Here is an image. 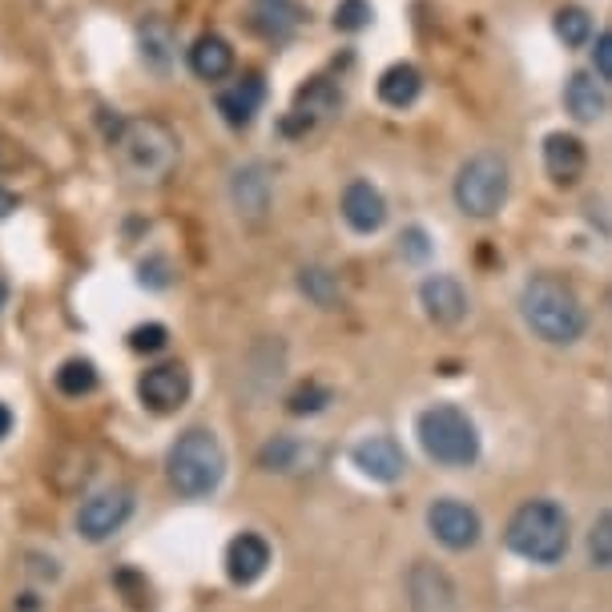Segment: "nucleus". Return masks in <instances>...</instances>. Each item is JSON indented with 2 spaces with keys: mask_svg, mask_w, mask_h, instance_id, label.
<instances>
[{
  "mask_svg": "<svg viewBox=\"0 0 612 612\" xmlns=\"http://www.w3.org/2000/svg\"><path fill=\"white\" fill-rule=\"evenodd\" d=\"M166 472L178 495L186 500H206L218 492V484L227 476V452L222 440L213 436L210 427H189L173 440L170 455H166Z\"/></svg>",
  "mask_w": 612,
  "mask_h": 612,
  "instance_id": "20e7f679",
  "label": "nucleus"
},
{
  "mask_svg": "<svg viewBox=\"0 0 612 612\" xmlns=\"http://www.w3.org/2000/svg\"><path fill=\"white\" fill-rule=\"evenodd\" d=\"M310 455L303 440H294V436H274L270 443H262V452H258V467L262 472H279V476H291L303 467V460Z\"/></svg>",
  "mask_w": 612,
  "mask_h": 612,
  "instance_id": "393cba45",
  "label": "nucleus"
},
{
  "mask_svg": "<svg viewBox=\"0 0 612 612\" xmlns=\"http://www.w3.org/2000/svg\"><path fill=\"white\" fill-rule=\"evenodd\" d=\"M371 16H375L371 0H339L334 4V28L339 33H359V28L371 25Z\"/></svg>",
  "mask_w": 612,
  "mask_h": 612,
  "instance_id": "7c9ffc66",
  "label": "nucleus"
},
{
  "mask_svg": "<svg viewBox=\"0 0 612 612\" xmlns=\"http://www.w3.org/2000/svg\"><path fill=\"white\" fill-rule=\"evenodd\" d=\"M270 198H274V189H270V173L250 161V166H238V170L230 173V206L238 210V218L246 222H262L270 210Z\"/></svg>",
  "mask_w": 612,
  "mask_h": 612,
  "instance_id": "ddd939ff",
  "label": "nucleus"
},
{
  "mask_svg": "<svg viewBox=\"0 0 612 612\" xmlns=\"http://www.w3.org/2000/svg\"><path fill=\"white\" fill-rule=\"evenodd\" d=\"M13 210H16V194H9V189H0V218H9Z\"/></svg>",
  "mask_w": 612,
  "mask_h": 612,
  "instance_id": "c9c22d12",
  "label": "nucleus"
},
{
  "mask_svg": "<svg viewBox=\"0 0 612 612\" xmlns=\"http://www.w3.org/2000/svg\"><path fill=\"white\" fill-rule=\"evenodd\" d=\"M588 564L592 568H612V507L597 512L592 524H588Z\"/></svg>",
  "mask_w": 612,
  "mask_h": 612,
  "instance_id": "cd10ccee",
  "label": "nucleus"
},
{
  "mask_svg": "<svg viewBox=\"0 0 612 612\" xmlns=\"http://www.w3.org/2000/svg\"><path fill=\"white\" fill-rule=\"evenodd\" d=\"M351 464L375 484H395L407 472V455H403L400 440H391V436H367L351 448Z\"/></svg>",
  "mask_w": 612,
  "mask_h": 612,
  "instance_id": "f8f14e48",
  "label": "nucleus"
},
{
  "mask_svg": "<svg viewBox=\"0 0 612 612\" xmlns=\"http://www.w3.org/2000/svg\"><path fill=\"white\" fill-rule=\"evenodd\" d=\"M339 106H343V97H339V89H334V81L310 77L303 89L294 94V109H291V118L282 121V130H286V134H310L315 125L334 118Z\"/></svg>",
  "mask_w": 612,
  "mask_h": 612,
  "instance_id": "9d476101",
  "label": "nucleus"
},
{
  "mask_svg": "<svg viewBox=\"0 0 612 612\" xmlns=\"http://www.w3.org/2000/svg\"><path fill=\"white\" fill-rule=\"evenodd\" d=\"M419 89H424V77H419V69L407 65V61L391 65L383 77H379V101L391 106V109L412 106L415 97H419Z\"/></svg>",
  "mask_w": 612,
  "mask_h": 612,
  "instance_id": "b1692460",
  "label": "nucleus"
},
{
  "mask_svg": "<svg viewBox=\"0 0 612 612\" xmlns=\"http://www.w3.org/2000/svg\"><path fill=\"white\" fill-rule=\"evenodd\" d=\"M9 431H13V412H9L4 403H0V440H4Z\"/></svg>",
  "mask_w": 612,
  "mask_h": 612,
  "instance_id": "e433bc0d",
  "label": "nucleus"
},
{
  "mask_svg": "<svg viewBox=\"0 0 612 612\" xmlns=\"http://www.w3.org/2000/svg\"><path fill=\"white\" fill-rule=\"evenodd\" d=\"M134 516V492L130 488H106V492L89 495L85 504L77 507V533L81 540L89 544H106L109 536L125 528V519Z\"/></svg>",
  "mask_w": 612,
  "mask_h": 612,
  "instance_id": "0eeeda50",
  "label": "nucleus"
},
{
  "mask_svg": "<svg viewBox=\"0 0 612 612\" xmlns=\"http://www.w3.org/2000/svg\"><path fill=\"white\" fill-rule=\"evenodd\" d=\"M419 303H424L427 319L440 322V327H455V322H464V315H467V294L452 274H431V279H424Z\"/></svg>",
  "mask_w": 612,
  "mask_h": 612,
  "instance_id": "4468645a",
  "label": "nucleus"
},
{
  "mask_svg": "<svg viewBox=\"0 0 612 612\" xmlns=\"http://www.w3.org/2000/svg\"><path fill=\"white\" fill-rule=\"evenodd\" d=\"M97 387V367L89 359H65L57 367V391L69 400H81Z\"/></svg>",
  "mask_w": 612,
  "mask_h": 612,
  "instance_id": "bb28decb",
  "label": "nucleus"
},
{
  "mask_svg": "<svg viewBox=\"0 0 612 612\" xmlns=\"http://www.w3.org/2000/svg\"><path fill=\"white\" fill-rule=\"evenodd\" d=\"M109 146L118 154V166L137 186H158L173 173L182 142L161 118H121L109 134Z\"/></svg>",
  "mask_w": 612,
  "mask_h": 612,
  "instance_id": "f257e3e1",
  "label": "nucleus"
},
{
  "mask_svg": "<svg viewBox=\"0 0 612 612\" xmlns=\"http://www.w3.org/2000/svg\"><path fill=\"white\" fill-rule=\"evenodd\" d=\"M254 28L270 40H286L294 28L303 25V9L294 0H254L250 4Z\"/></svg>",
  "mask_w": 612,
  "mask_h": 612,
  "instance_id": "4be33fe9",
  "label": "nucleus"
},
{
  "mask_svg": "<svg viewBox=\"0 0 612 612\" xmlns=\"http://www.w3.org/2000/svg\"><path fill=\"white\" fill-rule=\"evenodd\" d=\"M189 69H194V77L201 81H222L234 69V49H230L227 37H218V33H201L194 40V49H189Z\"/></svg>",
  "mask_w": 612,
  "mask_h": 612,
  "instance_id": "412c9836",
  "label": "nucleus"
},
{
  "mask_svg": "<svg viewBox=\"0 0 612 612\" xmlns=\"http://www.w3.org/2000/svg\"><path fill=\"white\" fill-rule=\"evenodd\" d=\"M262 97H267V85L258 73H246L242 81H234L230 89L218 94V113L227 121L230 130H246L254 121V113L262 109Z\"/></svg>",
  "mask_w": 612,
  "mask_h": 612,
  "instance_id": "f3484780",
  "label": "nucleus"
},
{
  "mask_svg": "<svg viewBox=\"0 0 612 612\" xmlns=\"http://www.w3.org/2000/svg\"><path fill=\"white\" fill-rule=\"evenodd\" d=\"M137 57H142L146 69H154V73H170V65L178 61V28L161 13H149L146 21L137 25Z\"/></svg>",
  "mask_w": 612,
  "mask_h": 612,
  "instance_id": "2eb2a0df",
  "label": "nucleus"
},
{
  "mask_svg": "<svg viewBox=\"0 0 612 612\" xmlns=\"http://www.w3.org/2000/svg\"><path fill=\"white\" fill-rule=\"evenodd\" d=\"M427 528L440 540L448 552H467V548L479 544L484 536V519L472 504L455 500V495H440L436 504L427 507Z\"/></svg>",
  "mask_w": 612,
  "mask_h": 612,
  "instance_id": "6e6552de",
  "label": "nucleus"
},
{
  "mask_svg": "<svg viewBox=\"0 0 612 612\" xmlns=\"http://www.w3.org/2000/svg\"><path fill=\"white\" fill-rule=\"evenodd\" d=\"M166 343H170V331L161 322H146V327L130 331V351H137V355H158V351H166Z\"/></svg>",
  "mask_w": 612,
  "mask_h": 612,
  "instance_id": "2f4dec72",
  "label": "nucleus"
},
{
  "mask_svg": "<svg viewBox=\"0 0 612 612\" xmlns=\"http://www.w3.org/2000/svg\"><path fill=\"white\" fill-rule=\"evenodd\" d=\"M585 146L573 134H548L544 137V170L556 186H576L585 173Z\"/></svg>",
  "mask_w": 612,
  "mask_h": 612,
  "instance_id": "6ab92c4d",
  "label": "nucleus"
},
{
  "mask_svg": "<svg viewBox=\"0 0 612 612\" xmlns=\"http://www.w3.org/2000/svg\"><path fill=\"white\" fill-rule=\"evenodd\" d=\"M4 306H9V286L0 282V310H4Z\"/></svg>",
  "mask_w": 612,
  "mask_h": 612,
  "instance_id": "4c0bfd02",
  "label": "nucleus"
},
{
  "mask_svg": "<svg viewBox=\"0 0 612 612\" xmlns=\"http://www.w3.org/2000/svg\"><path fill=\"white\" fill-rule=\"evenodd\" d=\"M298 291L310 298L322 310H334L343 303V286H339V274H331L327 267H303L298 270Z\"/></svg>",
  "mask_w": 612,
  "mask_h": 612,
  "instance_id": "a878e982",
  "label": "nucleus"
},
{
  "mask_svg": "<svg viewBox=\"0 0 612 612\" xmlns=\"http://www.w3.org/2000/svg\"><path fill=\"white\" fill-rule=\"evenodd\" d=\"M507 198V161L500 154H476L455 173V206L467 218H492Z\"/></svg>",
  "mask_w": 612,
  "mask_h": 612,
  "instance_id": "423d86ee",
  "label": "nucleus"
},
{
  "mask_svg": "<svg viewBox=\"0 0 612 612\" xmlns=\"http://www.w3.org/2000/svg\"><path fill=\"white\" fill-rule=\"evenodd\" d=\"M564 106L576 121H597L609 106V97H604V85L592 73H573L564 85Z\"/></svg>",
  "mask_w": 612,
  "mask_h": 612,
  "instance_id": "5701e85b",
  "label": "nucleus"
},
{
  "mask_svg": "<svg viewBox=\"0 0 612 612\" xmlns=\"http://www.w3.org/2000/svg\"><path fill=\"white\" fill-rule=\"evenodd\" d=\"M331 400H334L331 387L319 383V379H306V383H298L291 395H286V412L291 415H319Z\"/></svg>",
  "mask_w": 612,
  "mask_h": 612,
  "instance_id": "c756f323",
  "label": "nucleus"
},
{
  "mask_svg": "<svg viewBox=\"0 0 612 612\" xmlns=\"http://www.w3.org/2000/svg\"><path fill=\"white\" fill-rule=\"evenodd\" d=\"M400 250H403V258L424 262L427 254H431V238H427V230H419V227L403 230V234H400Z\"/></svg>",
  "mask_w": 612,
  "mask_h": 612,
  "instance_id": "72a5a7b5",
  "label": "nucleus"
},
{
  "mask_svg": "<svg viewBox=\"0 0 612 612\" xmlns=\"http://www.w3.org/2000/svg\"><path fill=\"white\" fill-rule=\"evenodd\" d=\"M343 218L351 230L359 234H375L387 222V201L371 182H351L343 189Z\"/></svg>",
  "mask_w": 612,
  "mask_h": 612,
  "instance_id": "a211bd4d",
  "label": "nucleus"
},
{
  "mask_svg": "<svg viewBox=\"0 0 612 612\" xmlns=\"http://www.w3.org/2000/svg\"><path fill=\"white\" fill-rule=\"evenodd\" d=\"M270 568V544L258 533H238L227 544V576L234 585H254Z\"/></svg>",
  "mask_w": 612,
  "mask_h": 612,
  "instance_id": "dca6fc26",
  "label": "nucleus"
},
{
  "mask_svg": "<svg viewBox=\"0 0 612 612\" xmlns=\"http://www.w3.org/2000/svg\"><path fill=\"white\" fill-rule=\"evenodd\" d=\"M137 282H142V286H149V291H166V286H170V262H166V258H158V254H154V258H146V262L137 267Z\"/></svg>",
  "mask_w": 612,
  "mask_h": 612,
  "instance_id": "473e14b6",
  "label": "nucleus"
},
{
  "mask_svg": "<svg viewBox=\"0 0 612 612\" xmlns=\"http://www.w3.org/2000/svg\"><path fill=\"white\" fill-rule=\"evenodd\" d=\"M592 65H597L600 81H609V85H612V28L597 37V49H592Z\"/></svg>",
  "mask_w": 612,
  "mask_h": 612,
  "instance_id": "f704fd0d",
  "label": "nucleus"
},
{
  "mask_svg": "<svg viewBox=\"0 0 612 612\" xmlns=\"http://www.w3.org/2000/svg\"><path fill=\"white\" fill-rule=\"evenodd\" d=\"M94 472H97V460L89 448H65V452L53 455V464H49L45 479H49L61 495H73L94 479Z\"/></svg>",
  "mask_w": 612,
  "mask_h": 612,
  "instance_id": "aec40b11",
  "label": "nucleus"
},
{
  "mask_svg": "<svg viewBox=\"0 0 612 612\" xmlns=\"http://www.w3.org/2000/svg\"><path fill=\"white\" fill-rule=\"evenodd\" d=\"M415 436H419L427 460L443 467H472L479 460V431L472 415L455 403H431L427 412H419Z\"/></svg>",
  "mask_w": 612,
  "mask_h": 612,
  "instance_id": "39448f33",
  "label": "nucleus"
},
{
  "mask_svg": "<svg viewBox=\"0 0 612 612\" xmlns=\"http://www.w3.org/2000/svg\"><path fill=\"white\" fill-rule=\"evenodd\" d=\"M556 37L564 40L568 49H585L588 40H592V16H588L585 9H576V4L560 9L556 13Z\"/></svg>",
  "mask_w": 612,
  "mask_h": 612,
  "instance_id": "c85d7f7f",
  "label": "nucleus"
},
{
  "mask_svg": "<svg viewBox=\"0 0 612 612\" xmlns=\"http://www.w3.org/2000/svg\"><path fill=\"white\" fill-rule=\"evenodd\" d=\"M519 315L528 322V331L536 339H544L552 346H573L585 339L588 315L576 291L556 274H536L524 282L519 291Z\"/></svg>",
  "mask_w": 612,
  "mask_h": 612,
  "instance_id": "f03ea898",
  "label": "nucleus"
},
{
  "mask_svg": "<svg viewBox=\"0 0 612 612\" xmlns=\"http://www.w3.org/2000/svg\"><path fill=\"white\" fill-rule=\"evenodd\" d=\"M504 540L528 564H560L568 544H573V524H568V512L556 500L540 495V500H524L512 512Z\"/></svg>",
  "mask_w": 612,
  "mask_h": 612,
  "instance_id": "7ed1b4c3",
  "label": "nucleus"
},
{
  "mask_svg": "<svg viewBox=\"0 0 612 612\" xmlns=\"http://www.w3.org/2000/svg\"><path fill=\"white\" fill-rule=\"evenodd\" d=\"M407 604L412 612H464L455 580L431 560H415L407 568Z\"/></svg>",
  "mask_w": 612,
  "mask_h": 612,
  "instance_id": "1a4fd4ad",
  "label": "nucleus"
},
{
  "mask_svg": "<svg viewBox=\"0 0 612 612\" xmlns=\"http://www.w3.org/2000/svg\"><path fill=\"white\" fill-rule=\"evenodd\" d=\"M137 395L149 412L170 415L189 400V371L182 363H158L137 379Z\"/></svg>",
  "mask_w": 612,
  "mask_h": 612,
  "instance_id": "9b49d317",
  "label": "nucleus"
}]
</instances>
